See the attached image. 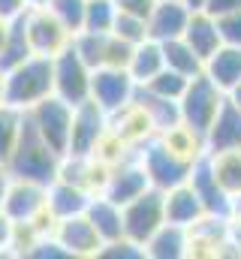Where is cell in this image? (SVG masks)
I'll return each mask as SVG.
<instances>
[{
	"mask_svg": "<svg viewBox=\"0 0 241 259\" xmlns=\"http://www.w3.org/2000/svg\"><path fill=\"white\" fill-rule=\"evenodd\" d=\"M60 157L55 148H49L43 142V136L33 130V124L27 121L24 115V124H21V136L6 160V169H9V178H21V181H33V184H43L49 187L55 178H58L60 169Z\"/></svg>",
	"mask_w": 241,
	"mask_h": 259,
	"instance_id": "obj_1",
	"label": "cell"
},
{
	"mask_svg": "<svg viewBox=\"0 0 241 259\" xmlns=\"http://www.w3.org/2000/svg\"><path fill=\"white\" fill-rule=\"evenodd\" d=\"M55 94V69L52 58L46 55H30L18 66L6 69V103L27 112L39 100Z\"/></svg>",
	"mask_w": 241,
	"mask_h": 259,
	"instance_id": "obj_2",
	"label": "cell"
},
{
	"mask_svg": "<svg viewBox=\"0 0 241 259\" xmlns=\"http://www.w3.org/2000/svg\"><path fill=\"white\" fill-rule=\"evenodd\" d=\"M139 163L145 166L151 187H157V190L166 193V190L178 187V184H184V181L190 178L196 160L181 157V154H175L160 136H151L148 142L139 145Z\"/></svg>",
	"mask_w": 241,
	"mask_h": 259,
	"instance_id": "obj_3",
	"label": "cell"
},
{
	"mask_svg": "<svg viewBox=\"0 0 241 259\" xmlns=\"http://www.w3.org/2000/svg\"><path fill=\"white\" fill-rule=\"evenodd\" d=\"M223 100H226V94L205 72L193 75L187 81V91L181 94V100H178L181 124L190 127L193 133H199V136H205V130L211 127V121H214V115H217Z\"/></svg>",
	"mask_w": 241,
	"mask_h": 259,
	"instance_id": "obj_4",
	"label": "cell"
},
{
	"mask_svg": "<svg viewBox=\"0 0 241 259\" xmlns=\"http://www.w3.org/2000/svg\"><path fill=\"white\" fill-rule=\"evenodd\" d=\"M120 211H124V238L145 247L148 238L166 223V193L157 187H148L142 196L120 205Z\"/></svg>",
	"mask_w": 241,
	"mask_h": 259,
	"instance_id": "obj_5",
	"label": "cell"
},
{
	"mask_svg": "<svg viewBox=\"0 0 241 259\" xmlns=\"http://www.w3.org/2000/svg\"><path fill=\"white\" fill-rule=\"evenodd\" d=\"M27 121L33 124V130L43 136V142L49 148H55L60 157L69 151V133H72V106L60 97H46L39 100L36 106H30L27 112Z\"/></svg>",
	"mask_w": 241,
	"mask_h": 259,
	"instance_id": "obj_6",
	"label": "cell"
},
{
	"mask_svg": "<svg viewBox=\"0 0 241 259\" xmlns=\"http://www.w3.org/2000/svg\"><path fill=\"white\" fill-rule=\"evenodd\" d=\"M52 69H55V97L66 100L72 109L78 103L91 100V72L94 69L78 58L72 42L52 58Z\"/></svg>",
	"mask_w": 241,
	"mask_h": 259,
	"instance_id": "obj_7",
	"label": "cell"
},
{
	"mask_svg": "<svg viewBox=\"0 0 241 259\" xmlns=\"http://www.w3.org/2000/svg\"><path fill=\"white\" fill-rule=\"evenodd\" d=\"M112 121L109 115L94 103V100H85L72 109V133H69V151L66 154H75V157H94L97 148L103 145V139L109 136Z\"/></svg>",
	"mask_w": 241,
	"mask_h": 259,
	"instance_id": "obj_8",
	"label": "cell"
},
{
	"mask_svg": "<svg viewBox=\"0 0 241 259\" xmlns=\"http://www.w3.org/2000/svg\"><path fill=\"white\" fill-rule=\"evenodd\" d=\"M136 81L120 66H97L91 72V100L112 118L120 109H127L136 97Z\"/></svg>",
	"mask_w": 241,
	"mask_h": 259,
	"instance_id": "obj_9",
	"label": "cell"
},
{
	"mask_svg": "<svg viewBox=\"0 0 241 259\" xmlns=\"http://www.w3.org/2000/svg\"><path fill=\"white\" fill-rule=\"evenodd\" d=\"M24 27H27V39H30L33 55L55 58L60 49H66L69 39H72V33L52 15V9H49L46 3L27 6V12H24Z\"/></svg>",
	"mask_w": 241,
	"mask_h": 259,
	"instance_id": "obj_10",
	"label": "cell"
},
{
	"mask_svg": "<svg viewBox=\"0 0 241 259\" xmlns=\"http://www.w3.org/2000/svg\"><path fill=\"white\" fill-rule=\"evenodd\" d=\"M148 187H151L148 172H145V166L139 163V154H136V157H124V160L109 166V178H106L100 193L109 196L118 205H127L130 199L142 196Z\"/></svg>",
	"mask_w": 241,
	"mask_h": 259,
	"instance_id": "obj_11",
	"label": "cell"
},
{
	"mask_svg": "<svg viewBox=\"0 0 241 259\" xmlns=\"http://www.w3.org/2000/svg\"><path fill=\"white\" fill-rule=\"evenodd\" d=\"M0 208L12 223H33L36 217L46 214V187L33 184V181L12 178Z\"/></svg>",
	"mask_w": 241,
	"mask_h": 259,
	"instance_id": "obj_12",
	"label": "cell"
},
{
	"mask_svg": "<svg viewBox=\"0 0 241 259\" xmlns=\"http://www.w3.org/2000/svg\"><path fill=\"white\" fill-rule=\"evenodd\" d=\"M205 154H220V151H238L241 148V109L226 97L211 121V127L202 136Z\"/></svg>",
	"mask_w": 241,
	"mask_h": 259,
	"instance_id": "obj_13",
	"label": "cell"
},
{
	"mask_svg": "<svg viewBox=\"0 0 241 259\" xmlns=\"http://www.w3.org/2000/svg\"><path fill=\"white\" fill-rule=\"evenodd\" d=\"M187 181H190V187L196 190V196L202 199L208 217H223V220H226V217L232 214V196L217 184V178H214V172H211L205 154L193 163V172H190Z\"/></svg>",
	"mask_w": 241,
	"mask_h": 259,
	"instance_id": "obj_14",
	"label": "cell"
},
{
	"mask_svg": "<svg viewBox=\"0 0 241 259\" xmlns=\"http://www.w3.org/2000/svg\"><path fill=\"white\" fill-rule=\"evenodd\" d=\"M55 238L58 244L69 253V256H97L103 241L94 229V223L85 217V214H75V217H66L55 223Z\"/></svg>",
	"mask_w": 241,
	"mask_h": 259,
	"instance_id": "obj_15",
	"label": "cell"
},
{
	"mask_svg": "<svg viewBox=\"0 0 241 259\" xmlns=\"http://www.w3.org/2000/svg\"><path fill=\"white\" fill-rule=\"evenodd\" d=\"M91 190L78 187V184H69L63 178H55L49 187H46V211L58 220H66V217H75V214H85L88 205H91Z\"/></svg>",
	"mask_w": 241,
	"mask_h": 259,
	"instance_id": "obj_16",
	"label": "cell"
},
{
	"mask_svg": "<svg viewBox=\"0 0 241 259\" xmlns=\"http://www.w3.org/2000/svg\"><path fill=\"white\" fill-rule=\"evenodd\" d=\"M190 21V9L181 0H157L148 15V36L157 42L184 36V27Z\"/></svg>",
	"mask_w": 241,
	"mask_h": 259,
	"instance_id": "obj_17",
	"label": "cell"
},
{
	"mask_svg": "<svg viewBox=\"0 0 241 259\" xmlns=\"http://www.w3.org/2000/svg\"><path fill=\"white\" fill-rule=\"evenodd\" d=\"M202 217H205V205L196 196V190L190 187V181H184L178 187L166 190V223H175V226L190 229Z\"/></svg>",
	"mask_w": 241,
	"mask_h": 259,
	"instance_id": "obj_18",
	"label": "cell"
},
{
	"mask_svg": "<svg viewBox=\"0 0 241 259\" xmlns=\"http://www.w3.org/2000/svg\"><path fill=\"white\" fill-rule=\"evenodd\" d=\"M85 217L94 223V229H97L103 244L124 238V211H120L118 202H112L109 196H103V193L91 196V205H88Z\"/></svg>",
	"mask_w": 241,
	"mask_h": 259,
	"instance_id": "obj_19",
	"label": "cell"
},
{
	"mask_svg": "<svg viewBox=\"0 0 241 259\" xmlns=\"http://www.w3.org/2000/svg\"><path fill=\"white\" fill-rule=\"evenodd\" d=\"M184 42H187L202 61H208V58L223 46L220 30H217V18L208 15V12H190V21H187V27H184Z\"/></svg>",
	"mask_w": 241,
	"mask_h": 259,
	"instance_id": "obj_20",
	"label": "cell"
},
{
	"mask_svg": "<svg viewBox=\"0 0 241 259\" xmlns=\"http://www.w3.org/2000/svg\"><path fill=\"white\" fill-rule=\"evenodd\" d=\"M145 256L151 259H184L190 256V229L163 223L145 244Z\"/></svg>",
	"mask_w": 241,
	"mask_h": 259,
	"instance_id": "obj_21",
	"label": "cell"
},
{
	"mask_svg": "<svg viewBox=\"0 0 241 259\" xmlns=\"http://www.w3.org/2000/svg\"><path fill=\"white\" fill-rule=\"evenodd\" d=\"M223 94H229L235 84L241 81V49L238 46H220L208 61H205V69H202Z\"/></svg>",
	"mask_w": 241,
	"mask_h": 259,
	"instance_id": "obj_22",
	"label": "cell"
},
{
	"mask_svg": "<svg viewBox=\"0 0 241 259\" xmlns=\"http://www.w3.org/2000/svg\"><path fill=\"white\" fill-rule=\"evenodd\" d=\"M136 106H142V112L148 115L154 133H166L169 127L181 124V109L175 100H166V97H157L145 88H136V97H133Z\"/></svg>",
	"mask_w": 241,
	"mask_h": 259,
	"instance_id": "obj_23",
	"label": "cell"
},
{
	"mask_svg": "<svg viewBox=\"0 0 241 259\" xmlns=\"http://www.w3.org/2000/svg\"><path fill=\"white\" fill-rule=\"evenodd\" d=\"M163 66H166V61H163V46H160L157 39L148 36V39H142L139 46H133V55H130L127 72L133 75L136 84H145V81H151Z\"/></svg>",
	"mask_w": 241,
	"mask_h": 259,
	"instance_id": "obj_24",
	"label": "cell"
},
{
	"mask_svg": "<svg viewBox=\"0 0 241 259\" xmlns=\"http://www.w3.org/2000/svg\"><path fill=\"white\" fill-rule=\"evenodd\" d=\"M208 157V166L217 178V184L226 190V193L235 196L241 193V148L238 151H220V154H205Z\"/></svg>",
	"mask_w": 241,
	"mask_h": 259,
	"instance_id": "obj_25",
	"label": "cell"
},
{
	"mask_svg": "<svg viewBox=\"0 0 241 259\" xmlns=\"http://www.w3.org/2000/svg\"><path fill=\"white\" fill-rule=\"evenodd\" d=\"M30 55H33V49H30V39H27L24 15H18V18L9 21V36H6V42L0 49V69L6 72V69L18 66L21 61H27Z\"/></svg>",
	"mask_w": 241,
	"mask_h": 259,
	"instance_id": "obj_26",
	"label": "cell"
},
{
	"mask_svg": "<svg viewBox=\"0 0 241 259\" xmlns=\"http://www.w3.org/2000/svg\"><path fill=\"white\" fill-rule=\"evenodd\" d=\"M163 46V61L169 69H175L181 75H187V78H193V75H199L202 69H205V61L184 42V36L178 39H166V42H160Z\"/></svg>",
	"mask_w": 241,
	"mask_h": 259,
	"instance_id": "obj_27",
	"label": "cell"
},
{
	"mask_svg": "<svg viewBox=\"0 0 241 259\" xmlns=\"http://www.w3.org/2000/svg\"><path fill=\"white\" fill-rule=\"evenodd\" d=\"M21 124H24V112L9 103H0V163L9 160V154L21 136Z\"/></svg>",
	"mask_w": 241,
	"mask_h": 259,
	"instance_id": "obj_28",
	"label": "cell"
},
{
	"mask_svg": "<svg viewBox=\"0 0 241 259\" xmlns=\"http://www.w3.org/2000/svg\"><path fill=\"white\" fill-rule=\"evenodd\" d=\"M115 18H118L115 0H88L85 27H82V30H91V33H112Z\"/></svg>",
	"mask_w": 241,
	"mask_h": 259,
	"instance_id": "obj_29",
	"label": "cell"
},
{
	"mask_svg": "<svg viewBox=\"0 0 241 259\" xmlns=\"http://www.w3.org/2000/svg\"><path fill=\"white\" fill-rule=\"evenodd\" d=\"M187 75H181L175 69H169V66H163L151 81H145V84H139V88H145V91H151V94H157V97H166V100H175L178 103L181 94L187 91Z\"/></svg>",
	"mask_w": 241,
	"mask_h": 259,
	"instance_id": "obj_30",
	"label": "cell"
},
{
	"mask_svg": "<svg viewBox=\"0 0 241 259\" xmlns=\"http://www.w3.org/2000/svg\"><path fill=\"white\" fill-rule=\"evenodd\" d=\"M46 6L52 9V15L58 18L69 33H78V30L85 27V9H88V0H46Z\"/></svg>",
	"mask_w": 241,
	"mask_h": 259,
	"instance_id": "obj_31",
	"label": "cell"
},
{
	"mask_svg": "<svg viewBox=\"0 0 241 259\" xmlns=\"http://www.w3.org/2000/svg\"><path fill=\"white\" fill-rule=\"evenodd\" d=\"M112 33L120 36L124 42H130V46H139L142 39H148V18H142V15H130V12H118Z\"/></svg>",
	"mask_w": 241,
	"mask_h": 259,
	"instance_id": "obj_32",
	"label": "cell"
},
{
	"mask_svg": "<svg viewBox=\"0 0 241 259\" xmlns=\"http://www.w3.org/2000/svg\"><path fill=\"white\" fill-rule=\"evenodd\" d=\"M100 259H142L145 256V247L130 241V238H118V241H109L100 247Z\"/></svg>",
	"mask_w": 241,
	"mask_h": 259,
	"instance_id": "obj_33",
	"label": "cell"
},
{
	"mask_svg": "<svg viewBox=\"0 0 241 259\" xmlns=\"http://www.w3.org/2000/svg\"><path fill=\"white\" fill-rule=\"evenodd\" d=\"M130 55H133V46H130V42H124L115 33L106 36V58H103V66H120V69H127Z\"/></svg>",
	"mask_w": 241,
	"mask_h": 259,
	"instance_id": "obj_34",
	"label": "cell"
},
{
	"mask_svg": "<svg viewBox=\"0 0 241 259\" xmlns=\"http://www.w3.org/2000/svg\"><path fill=\"white\" fill-rule=\"evenodd\" d=\"M217 30H220L223 46H238L241 49V9L220 15L217 18Z\"/></svg>",
	"mask_w": 241,
	"mask_h": 259,
	"instance_id": "obj_35",
	"label": "cell"
},
{
	"mask_svg": "<svg viewBox=\"0 0 241 259\" xmlns=\"http://www.w3.org/2000/svg\"><path fill=\"white\" fill-rule=\"evenodd\" d=\"M154 3H157V0H115L118 12H130V15H142V18H148V15H151Z\"/></svg>",
	"mask_w": 241,
	"mask_h": 259,
	"instance_id": "obj_36",
	"label": "cell"
},
{
	"mask_svg": "<svg viewBox=\"0 0 241 259\" xmlns=\"http://www.w3.org/2000/svg\"><path fill=\"white\" fill-rule=\"evenodd\" d=\"M226 244L232 247L235 256H241V217L238 214H229L226 217Z\"/></svg>",
	"mask_w": 241,
	"mask_h": 259,
	"instance_id": "obj_37",
	"label": "cell"
},
{
	"mask_svg": "<svg viewBox=\"0 0 241 259\" xmlns=\"http://www.w3.org/2000/svg\"><path fill=\"white\" fill-rule=\"evenodd\" d=\"M12 235H15V223L0 208V253H12Z\"/></svg>",
	"mask_w": 241,
	"mask_h": 259,
	"instance_id": "obj_38",
	"label": "cell"
},
{
	"mask_svg": "<svg viewBox=\"0 0 241 259\" xmlns=\"http://www.w3.org/2000/svg\"><path fill=\"white\" fill-rule=\"evenodd\" d=\"M235 9H241V0H208L202 12H208V15L220 18V15H226V12H235Z\"/></svg>",
	"mask_w": 241,
	"mask_h": 259,
	"instance_id": "obj_39",
	"label": "cell"
},
{
	"mask_svg": "<svg viewBox=\"0 0 241 259\" xmlns=\"http://www.w3.org/2000/svg\"><path fill=\"white\" fill-rule=\"evenodd\" d=\"M24 12H27V0H0V18L12 21Z\"/></svg>",
	"mask_w": 241,
	"mask_h": 259,
	"instance_id": "obj_40",
	"label": "cell"
},
{
	"mask_svg": "<svg viewBox=\"0 0 241 259\" xmlns=\"http://www.w3.org/2000/svg\"><path fill=\"white\" fill-rule=\"evenodd\" d=\"M9 169H6V163H0V205H3V196H6V187H9Z\"/></svg>",
	"mask_w": 241,
	"mask_h": 259,
	"instance_id": "obj_41",
	"label": "cell"
},
{
	"mask_svg": "<svg viewBox=\"0 0 241 259\" xmlns=\"http://www.w3.org/2000/svg\"><path fill=\"white\" fill-rule=\"evenodd\" d=\"M181 3H184V6H187V9H190V12H202V9H205V3H208V0H181Z\"/></svg>",
	"mask_w": 241,
	"mask_h": 259,
	"instance_id": "obj_42",
	"label": "cell"
},
{
	"mask_svg": "<svg viewBox=\"0 0 241 259\" xmlns=\"http://www.w3.org/2000/svg\"><path fill=\"white\" fill-rule=\"evenodd\" d=\"M226 97H229V100H232V103H235V106L241 109V81L235 84V88H232V91H229V94H226Z\"/></svg>",
	"mask_w": 241,
	"mask_h": 259,
	"instance_id": "obj_43",
	"label": "cell"
},
{
	"mask_svg": "<svg viewBox=\"0 0 241 259\" xmlns=\"http://www.w3.org/2000/svg\"><path fill=\"white\" fill-rule=\"evenodd\" d=\"M6 36H9V21H6V18H0V49H3Z\"/></svg>",
	"mask_w": 241,
	"mask_h": 259,
	"instance_id": "obj_44",
	"label": "cell"
},
{
	"mask_svg": "<svg viewBox=\"0 0 241 259\" xmlns=\"http://www.w3.org/2000/svg\"><path fill=\"white\" fill-rule=\"evenodd\" d=\"M0 103H6V72L0 69Z\"/></svg>",
	"mask_w": 241,
	"mask_h": 259,
	"instance_id": "obj_45",
	"label": "cell"
},
{
	"mask_svg": "<svg viewBox=\"0 0 241 259\" xmlns=\"http://www.w3.org/2000/svg\"><path fill=\"white\" fill-rule=\"evenodd\" d=\"M232 214H238V217H241V193L232 199Z\"/></svg>",
	"mask_w": 241,
	"mask_h": 259,
	"instance_id": "obj_46",
	"label": "cell"
},
{
	"mask_svg": "<svg viewBox=\"0 0 241 259\" xmlns=\"http://www.w3.org/2000/svg\"><path fill=\"white\" fill-rule=\"evenodd\" d=\"M39 3H46V0H27V6H39Z\"/></svg>",
	"mask_w": 241,
	"mask_h": 259,
	"instance_id": "obj_47",
	"label": "cell"
}]
</instances>
